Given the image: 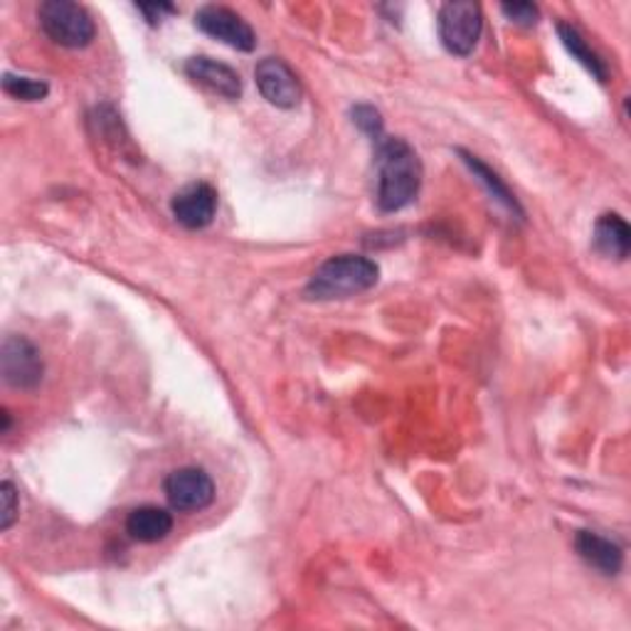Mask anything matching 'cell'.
<instances>
[{"label":"cell","instance_id":"obj_3","mask_svg":"<svg viewBox=\"0 0 631 631\" xmlns=\"http://www.w3.org/2000/svg\"><path fill=\"white\" fill-rule=\"evenodd\" d=\"M38 20L45 35L62 47H87L97 35L92 15L72 0H47L38 8Z\"/></svg>","mask_w":631,"mask_h":631},{"label":"cell","instance_id":"obj_17","mask_svg":"<svg viewBox=\"0 0 631 631\" xmlns=\"http://www.w3.org/2000/svg\"><path fill=\"white\" fill-rule=\"evenodd\" d=\"M20 513L18 491L10 481L0 483V531H8Z\"/></svg>","mask_w":631,"mask_h":631},{"label":"cell","instance_id":"obj_7","mask_svg":"<svg viewBox=\"0 0 631 631\" xmlns=\"http://www.w3.org/2000/svg\"><path fill=\"white\" fill-rule=\"evenodd\" d=\"M165 499L175 511L193 513L203 511L215 499V483L210 473L197 467H185L173 471L163 483Z\"/></svg>","mask_w":631,"mask_h":631},{"label":"cell","instance_id":"obj_8","mask_svg":"<svg viewBox=\"0 0 631 631\" xmlns=\"http://www.w3.org/2000/svg\"><path fill=\"white\" fill-rule=\"evenodd\" d=\"M257 87L269 104L279 109H293L301 101V84L299 77L287 62L279 57H265L255 69Z\"/></svg>","mask_w":631,"mask_h":631},{"label":"cell","instance_id":"obj_19","mask_svg":"<svg viewBox=\"0 0 631 631\" xmlns=\"http://www.w3.org/2000/svg\"><path fill=\"white\" fill-rule=\"evenodd\" d=\"M503 15L518 25H535L538 23V8L533 3H503Z\"/></svg>","mask_w":631,"mask_h":631},{"label":"cell","instance_id":"obj_18","mask_svg":"<svg viewBox=\"0 0 631 631\" xmlns=\"http://www.w3.org/2000/svg\"><path fill=\"white\" fill-rule=\"evenodd\" d=\"M353 121L357 129L363 133L371 136V139L381 141L383 139V119H381V111L367 107V104H361V107L353 109Z\"/></svg>","mask_w":631,"mask_h":631},{"label":"cell","instance_id":"obj_5","mask_svg":"<svg viewBox=\"0 0 631 631\" xmlns=\"http://www.w3.org/2000/svg\"><path fill=\"white\" fill-rule=\"evenodd\" d=\"M195 25L205 35L215 38L227 47L252 52L257 47V35L245 18L223 6H203L195 13Z\"/></svg>","mask_w":631,"mask_h":631},{"label":"cell","instance_id":"obj_21","mask_svg":"<svg viewBox=\"0 0 631 631\" xmlns=\"http://www.w3.org/2000/svg\"><path fill=\"white\" fill-rule=\"evenodd\" d=\"M8 429H10V415H8V409H3V429H0V432L6 435Z\"/></svg>","mask_w":631,"mask_h":631},{"label":"cell","instance_id":"obj_1","mask_svg":"<svg viewBox=\"0 0 631 631\" xmlns=\"http://www.w3.org/2000/svg\"><path fill=\"white\" fill-rule=\"evenodd\" d=\"M377 205L383 213L407 207L423 185V163L413 146L403 139L377 141Z\"/></svg>","mask_w":631,"mask_h":631},{"label":"cell","instance_id":"obj_2","mask_svg":"<svg viewBox=\"0 0 631 631\" xmlns=\"http://www.w3.org/2000/svg\"><path fill=\"white\" fill-rule=\"evenodd\" d=\"M381 269L373 259L361 255H339L313 271V277L307 287L311 299L331 301V299H349L355 293L373 289L377 284Z\"/></svg>","mask_w":631,"mask_h":631},{"label":"cell","instance_id":"obj_10","mask_svg":"<svg viewBox=\"0 0 631 631\" xmlns=\"http://www.w3.org/2000/svg\"><path fill=\"white\" fill-rule=\"evenodd\" d=\"M185 75L191 77L200 87L217 94L225 99H239L242 97V79L233 67L223 65L213 57H191L185 62Z\"/></svg>","mask_w":631,"mask_h":631},{"label":"cell","instance_id":"obj_12","mask_svg":"<svg viewBox=\"0 0 631 631\" xmlns=\"http://www.w3.org/2000/svg\"><path fill=\"white\" fill-rule=\"evenodd\" d=\"M173 531V515L158 506L133 509L126 518V533L139 543H158Z\"/></svg>","mask_w":631,"mask_h":631},{"label":"cell","instance_id":"obj_14","mask_svg":"<svg viewBox=\"0 0 631 631\" xmlns=\"http://www.w3.org/2000/svg\"><path fill=\"white\" fill-rule=\"evenodd\" d=\"M557 33H560L563 45H565L567 52H570L573 60L580 62V65H582L587 72H592L595 79L607 82L609 69H607V65H605V60L599 57L590 45H587L585 38H582L580 33H577V30H575L573 25L560 23V25H557Z\"/></svg>","mask_w":631,"mask_h":631},{"label":"cell","instance_id":"obj_4","mask_svg":"<svg viewBox=\"0 0 631 631\" xmlns=\"http://www.w3.org/2000/svg\"><path fill=\"white\" fill-rule=\"evenodd\" d=\"M483 28V15L477 3L454 0L439 10V38L451 55L467 57L477 47Z\"/></svg>","mask_w":631,"mask_h":631},{"label":"cell","instance_id":"obj_15","mask_svg":"<svg viewBox=\"0 0 631 631\" xmlns=\"http://www.w3.org/2000/svg\"><path fill=\"white\" fill-rule=\"evenodd\" d=\"M459 156L464 158V163L471 168V173L479 178V181L486 185V191L499 200L501 205H506L511 213H515L518 217H523V210H521V205H518V200H515L513 195H511V191L506 185H503V181L501 178L491 171V168L486 165V163H481L477 156H471V153H467V151H459Z\"/></svg>","mask_w":631,"mask_h":631},{"label":"cell","instance_id":"obj_9","mask_svg":"<svg viewBox=\"0 0 631 631\" xmlns=\"http://www.w3.org/2000/svg\"><path fill=\"white\" fill-rule=\"evenodd\" d=\"M173 217L188 229H203L217 213V193L213 185L207 183H193L183 188L181 193L173 197L171 203Z\"/></svg>","mask_w":631,"mask_h":631},{"label":"cell","instance_id":"obj_11","mask_svg":"<svg viewBox=\"0 0 631 631\" xmlns=\"http://www.w3.org/2000/svg\"><path fill=\"white\" fill-rule=\"evenodd\" d=\"M575 548L580 553L582 560L595 567L602 575H617L624 565V550L622 545L605 538V535L592 533V531H580L575 538Z\"/></svg>","mask_w":631,"mask_h":631},{"label":"cell","instance_id":"obj_16","mask_svg":"<svg viewBox=\"0 0 631 631\" xmlns=\"http://www.w3.org/2000/svg\"><path fill=\"white\" fill-rule=\"evenodd\" d=\"M3 89L6 94H10V97H15L20 101H42L50 94L47 82L33 79V77H18V75H6Z\"/></svg>","mask_w":631,"mask_h":631},{"label":"cell","instance_id":"obj_20","mask_svg":"<svg viewBox=\"0 0 631 631\" xmlns=\"http://www.w3.org/2000/svg\"><path fill=\"white\" fill-rule=\"evenodd\" d=\"M139 13L146 15V20H149L151 25L156 23H161V20L165 15H173L175 13V6L171 3H151V6H139Z\"/></svg>","mask_w":631,"mask_h":631},{"label":"cell","instance_id":"obj_6","mask_svg":"<svg viewBox=\"0 0 631 631\" xmlns=\"http://www.w3.org/2000/svg\"><path fill=\"white\" fill-rule=\"evenodd\" d=\"M0 371L10 387L30 391L42 381L45 365H42L40 351L23 335H10L0 349Z\"/></svg>","mask_w":631,"mask_h":631},{"label":"cell","instance_id":"obj_13","mask_svg":"<svg viewBox=\"0 0 631 631\" xmlns=\"http://www.w3.org/2000/svg\"><path fill=\"white\" fill-rule=\"evenodd\" d=\"M595 247L607 257L627 259L631 247V229L624 217L617 213H607L597 220L595 225Z\"/></svg>","mask_w":631,"mask_h":631}]
</instances>
